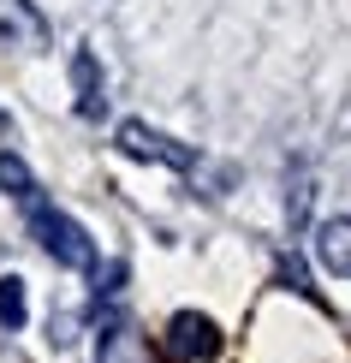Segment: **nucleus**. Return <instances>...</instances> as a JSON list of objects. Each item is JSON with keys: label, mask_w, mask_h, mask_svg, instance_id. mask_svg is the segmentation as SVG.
Wrapping results in <instances>:
<instances>
[{"label": "nucleus", "mask_w": 351, "mask_h": 363, "mask_svg": "<svg viewBox=\"0 0 351 363\" xmlns=\"http://www.w3.org/2000/svg\"><path fill=\"white\" fill-rule=\"evenodd\" d=\"M30 233H36V245L48 250V262L72 268V274H89V268H96V238H89L72 215H60V208H48V203H30Z\"/></svg>", "instance_id": "f257e3e1"}, {"label": "nucleus", "mask_w": 351, "mask_h": 363, "mask_svg": "<svg viewBox=\"0 0 351 363\" xmlns=\"http://www.w3.org/2000/svg\"><path fill=\"white\" fill-rule=\"evenodd\" d=\"M113 143L126 149L131 161H155V167H173V173H191V167H196V149H191V143L167 138V131L143 125V119H126V125L113 131Z\"/></svg>", "instance_id": "f03ea898"}, {"label": "nucleus", "mask_w": 351, "mask_h": 363, "mask_svg": "<svg viewBox=\"0 0 351 363\" xmlns=\"http://www.w3.org/2000/svg\"><path fill=\"white\" fill-rule=\"evenodd\" d=\"M167 357H173V363H208V357H221V328L208 322V315H196V310H179L173 322H167Z\"/></svg>", "instance_id": "7ed1b4c3"}, {"label": "nucleus", "mask_w": 351, "mask_h": 363, "mask_svg": "<svg viewBox=\"0 0 351 363\" xmlns=\"http://www.w3.org/2000/svg\"><path fill=\"white\" fill-rule=\"evenodd\" d=\"M0 36H6V48H42L48 42V18L30 0H0Z\"/></svg>", "instance_id": "20e7f679"}, {"label": "nucleus", "mask_w": 351, "mask_h": 363, "mask_svg": "<svg viewBox=\"0 0 351 363\" xmlns=\"http://www.w3.org/2000/svg\"><path fill=\"white\" fill-rule=\"evenodd\" d=\"M316 256H322L328 274L351 280V215H333V220L316 226Z\"/></svg>", "instance_id": "39448f33"}, {"label": "nucleus", "mask_w": 351, "mask_h": 363, "mask_svg": "<svg viewBox=\"0 0 351 363\" xmlns=\"http://www.w3.org/2000/svg\"><path fill=\"white\" fill-rule=\"evenodd\" d=\"M72 89H78V113L84 119H101V60H96V48H78L72 54Z\"/></svg>", "instance_id": "423d86ee"}, {"label": "nucleus", "mask_w": 351, "mask_h": 363, "mask_svg": "<svg viewBox=\"0 0 351 363\" xmlns=\"http://www.w3.org/2000/svg\"><path fill=\"white\" fill-rule=\"evenodd\" d=\"M96 363H131V328H126V315L108 310L101 315V328H96Z\"/></svg>", "instance_id": "0eeeda50"}, {"label": "nucleus", "mask_w": 351, "mask_h": 363, "mask_svg": "<svg viewBox=\"0 0 351 363\" xmlns=\"http://www.w3.org/2000/svg\"><path fill=\"white\" fill-rule=\"evenodd\" d=\"M0 191L18 196V203H36V179H30V167L12 155V149H0Z\"/></svg>", "instance_id": "6e6552de"}, {"label": "nucleus", "mask_w": 351, "mask_h": 363, "mask_svg": "<svg viewBox=\"0 0 351 363\" xmlns=\"http://www.w3.org/2000/svg\"><path fill=\"white\" fill-rule=\"evenodd\" d=\"M24 315H30V304H24V280H18V274H0V328H6V334H18Z\"/></svg>", "instance_id": "1a4fd4ad"}, {"label": "nucleus", "mask_w": 351, "mask_h": 363, "mask_svg": "<svg viewBox=\"0 0 351 363\" xmlns=\"http://www.w3.org/2000/svg\"><path fill=\"white\" fill-rule=\"evenodd\" d=\"M280 280L292 286V292H310V274H303V262H298V256H286V262H280Z\"/></svg>", "instance_id": "9d476101"}]
</instances>
